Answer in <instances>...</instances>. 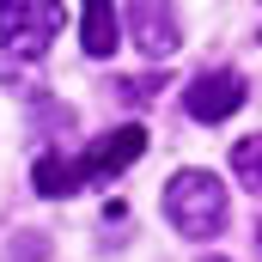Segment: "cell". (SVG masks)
Here are the masks:
<instances>
[{
    "label": "cell",
    "mask_w": 262,
    "mask_h": 262,
    "mask_svg": "<svg viewBox=\"0 0 262 262\" xmlns=\"http://www.w3.org/2000/svg\"><path fill=\"white\" fill-rule=\"evenodd\" d=\"M140 152H146V128H140V122H122V128L98 134L79 159L43 152V159L31 165V183H37V195H43V201H61V195H73V189H85V183H104V177L128 171Z\"/></svg>",
    "instance_id": "cell-1"
},
{
    "label": "cell",
    "mask_w": 262,
    "mask_h": 262,
    "mask_svg": "<svg viewBox=\"0 0 262 262\" xmlns=\"http://www.w3.org/2000/svg\"><path fill=\"white\" fill-rule=\"evenodd\" d=\"M226 183L213 177V171H177L171 183H165V220L183 232V238H220L226 232Z\"/></svg>",
    "instance_id": "cell-2"
},
{
    "label": "cell",
    "mask_w": 262,
    "mask_h": 262,
    "mask_svg": "<svg viewBox=\"0 0 262 262\" xmlns=\"http://www.w3.org/2000/svg\"><path fill=\"white\" fill-rule=\"evenodd\" d=\"M61 0H0V49L12 61H37L61 37Z\"/></svg>",
    "instance_id": "cell-3"
},
{
    "label": "cell",
    "mask_w": 262,
    "mask_h": 262,
    "mask_svg": "<svg viewBox=\"0 0 262 262\" xmlns=\"http://www.w3.org/2000/svg\"><path fill=\"white\" fill-rule=\"evenodd\" d=\"M244 98H250V85H244L238 67H201L195 79L183 85V110H189L195 122H226V116H238Z\"/></svg>",
    "instance_id": "cell-4"
},
{
    "label": "cell",
    "mask_w": 262,
    "mask_h": 262,
    "mask_svg": "<svg viewBox=\"0 0 262 262\" xmlns=\"http://www.w3.org/2000/svg\"><path fill=\"white\" fill-rule=\"evenodd\" d=\"M128 37L140 43V55H146V61L177 55V43H183L177 6H171V0H128Z\"/></svg>",
    "instance_id": "cell-5"
},
{
    "label": "cell",
    "mask_w": 262,
    "mask_h": 262,
    "mask_svg": "<svg viewBox=\"0 0 262 262\" xmlns=\"http://www.w3.org/2000/svg\"><path fill=\"white\" fill-rule=\"evenodd\" d=\"M79 43H85V55H92V61L116 55V43H122V25H116V0H85V18H79Z\"/></svg>",
    "instance_id": "cell-6"
},
{
    "label": "cell",
    "mask_w": 262,
    "mask_h": 262,
    "mask_svg": "<svg viewBox=\"0 0 262 262\" xmlns=\"http://www.w3.org/2000/svg\"><path fill=\"white\" fill-rule=\"evenodd\" d=\"M232 171L244 177V189H250V195H262V134H250V140H238V146H232Z\"/></svg>",
    "instance_id": "cell-7"
},
{
    "label": "cell",
    "mask_w": 262,
    "mask_h": 262,
    "mask_svg": "<svg viewBox=\"0 0 262 262\" xmlns=\"http://www.w3.org/2000/svg\"><path fill=\"white\" fill-rule=\"evenodd\" d=\"M159 85H165V79H152V73H140V79H122L116 92H122L128 104H146V98H159Z\"/></svg>",
    "instance_id": "cell-8"
},
{
    "label": "cell",
    "mask_w": 262,
    "mask_h": 262,
    "mask_svg": "<svg viewBox=\"0 0 262 262\" xmlns=\"http://www.w3.org/2000/svg\"><path fill=\"white\" fill-rule=\"evenodd\" d=\"M256 244H262V226H256Z\"/></svg>",
    "instance_id": "cell-9"
},
{
    "label": "cell",
    "mask_w": 262,
    "mask_h": 262,
    "mask_svg": "<svg viewBox=\"0 0 262 262\" xmlns=\"http://www.w3.org/2000/svg\"><path fill=\"white\" fill-rule=\"evenodd\" d=\"M213 262H220V256H213Z\"/></svg>",
    "instance_id": "cell-10"
}]
</instances>
